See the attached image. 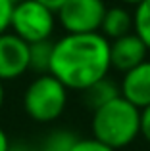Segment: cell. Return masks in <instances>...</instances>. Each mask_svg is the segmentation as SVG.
<instances>
[{
	"label": "cell",
	"mask_w": 150,
	"mask_h": 151,
	"mask_svg": "<svg viewBox=\"0 0 150 151\" xmlns=\"http://www.w3.org/2000/svg\"><path fill=\"white\" fill-rule=\"evenodd\" d=\"M110 69V40L104 35H64L54 42L48 73L68 90L83 92L106 78Z\"/></svg>",
	"instance_id": "cell-1"
},
{
	"label": "cell",
	"mask_w": 150,
	"mask_h": 151,
	"mask_svg": "<svg viewBox=\"0 0 150 151\" xmlns=\"http://www.w3.org/2000/svg\"><path fill=\"white\" fill-rule=\"evenodd\" d=\"M90 128L92 138L112 149L127 147L141 136V109L119 96L92 111Z\"/></svg>",
	"instance_id": "cell-2"
},
{
	"label": "cell",
	"mask_w": 150,
	"mask_h": 151,
	"mask_svg": "<svg viewBox=\"0 0 150 151\" xmlns=\"http://www.w3.org/2000/svg\"><path fill=\"white\" fill-rule=\"evenodd\" d=\"M68 105V88L50 73L39 75L23 92V109L35 122L60 119Z\"/></svg>",
	"instance_id": "cell-3"
},
{
	"label": "cell",
	"mask_w": 150,
	"mask_h": 151,
	"mask_svg": "<svg viewBox=\"0 0 150 151\" xmlns=\"http://www.w3.org/2000/svg\"><path fill=\"white\" fill-rule=\"evenodd\" d=\"M56 29V12L37 0H23L14 6L10 31L27 44L50 40Z\"/></svg>",
	"instance_id": "cell-4"
},
{
	"label": "cell",
	"mask_w": 150,
	"mask_h": 151,
	"mask_svg": "<svg viewBox=\"0 0 150 151\" xmlns=\"http://www.w3.org/2000/svg\"><path fill=\"white\" fill-rule=\"evenodd\" d=\"M106 10L104 0H68L56 14L66 35H89L100 33Z\"/></svg>",
	"instance_id": "cell-5"
},
{
	"label": "cell",
	"mask_w": 150,
	"mask_h": 151,
	"mask_svg": "<svg viewBox=\"0 0 150 151\" xmlns=\"http://www.w3.org/2000/svg\"><path fill=\"white\" fill-rule=\"evenodd\" d=\"M29 71V44L15 37L14 33H6L0 37V81H15Z\"/></svg>",
	"instance_id": "cell-6"
},
{
	"label": "cell",
	"mask_w": 150,
	"mask_h": 151,
	"mask_svg": "<svg viewBox=\"0 0 150 151\" xmlns=\"http://www.w3.org/2000/svg\"><path fill=\"white\" fill-rule=\"evenodd\" d=\"M146 44L135 35V31L116 40H110V65L121 73H127L133 67L146 61Z\"/></svg>",
	"instance_id": "cell-7"
},
{
	"label": "cell",
	"mask_w": 150,
	"mask_h": 151,
	"mask_svg": "<svg viewBox=\"0 0 150 151\" xmlns=\"http://www.w3.org/2000/svg\"><path fill=\"white\" fill-rule=\"evenodd\" d=\"M119 92L121 98H125L141 111L150 105V59L123 73Z\"/></svg>",
	"instance_id": "cell-8"
},
{
	"label": "cell",
	"mask_w": 150,
	"mask_h": 151,
	"mask_svg": "<svg viewBox=\"0 0 150 151\" xmlns=\"http://www.w3.org/2000/svg\"><path fill=\"white\" fill-rule=\"evenodd\" d=\"M129 33H133V14L121 6L108 8L100 25V35H104L108 40H116Z\"/></svg>",
	"instance_id": "cell-9"
},
{
	"label": "cell",
	"mask_w": 150,
	"mask_h": 151,
	"mask_svg": "<svg viewBox=\"0 0 150 151\" xmlns=\"http://www.w3.org/2000/svg\"><path fill=\"white\" fill-rule=\"evenodd\" d=\"M81 94H83V103L92 111H96L98 107L106 105V103H110L112 100H116V98L121 96L119 86L108 77L100 78V81L94 82V84H90L89 88L83 90Z\"/></svg>",
	"instance_id": "cell-10"
},
{
	"label": "cell",
	"mask_w": 150,
	"mask_h": 151,
	"mask_svg": "<svg viewBox=\"0 0 150 151\" xmlns=\"http://www.w3.org/2000/svg\"><path fill=\"white\" fill-rule=\"evenodd\" d=\"M52 52H54L52 40H42V42L29 44V69H33L39 75L48 73L50 63H52Z\"/></svg>",
	"instance_id": "cell-11"
},
{
	"label": "cell",
	"mask_w": 150,
	"mask_h": 151,
	"mask_svg": "<svg viewBox=\"0 0 150 151\" xmlns=\"http://www.w3.org/2000/svg\"><path fill=\"white\" fill-rule=\"evenodd\" d=\"M133 31L150 50V0H143L133 12Z\"/></svg>",
	"instance_id": "cell-12"
},
{
	"label": "cell",
	"mask_w": 150,
	"mask_h": 151,
	"mask_svg": "<svg viewBox=\"0 0 150 151\" xmlns=\"http://www.w3.org/2000/svg\"><path fill=\"white\" fill-rule=\"evenodd\" d=\"M77 136L69 130H54L46 136L41 151H71Z\"/></svg>",
	"instance_id": "cell-13"
},
{
	"label": "cell",
	"mask_w": 150,
	"mask_h": 151,
	"mask_svg": "<svg viewBox=\"0 0 150 151\" xmlns=\"http://www.w3.org/2000/svg\"><path fill=\"white\" fill-rule=\"evenodd\" d=\"M71 151H116V149L102 144L96 138H77V142L73 144Z\"/></svg>",
	"instance_id": "cell-14"
},
{
	"label": "cell",
	"mask_w": 150,
	"mask_h": 151,
	"mask_svg": "<svg viewBox=\"0 0 150 151\" xmlns=\"http://www.w3.org/2000/svg\"><path fill=\"white\" fill-rule=\"evenodd\" d=\"M14 6L10 0H0V37L10 33L12 27V14H14Z\"/></svg>",
	"instance_id": "cell-15"
},
{
	"label": "cell",
	"mask_w": 150,
	"mask_h": 151,
	"mask_svg": "<svg viewBox=\"0 0 150 151\" xmlns=\"http://www.w3.org/2000/svg\"><path fill=\"white\" fill-rule=\"evenodd\" d=\"M141 136L150 145V105L141 111Z\"/></svg>",
	"instance_id": "cell-16"
},
{
	"label": "cell",
	"mask_w": 150,
	"mask_h": 151,
	"mask_svg": "<svg viewBox=\"0 0 150 151\" xmlns=\"http://www.w3.org/2000/svg\"><path fill=\"white\" fill-rule=\"evenodd\" d=\"M37 2H41L42 6H46V8H50L52 12H58L62 6H64L68 0H37Z\"/></svg>",
	"instance_id": "cell-17"
},
{
	"label": "cell",
	"mask_w": 150,
	"mask_h": 151,
	"mask_svg": "<svg viewBox=\"0 0 150 151\" xmlns=\"http://www.w3.org/2000/svg\"><path fill=\"white\" fill-rule=\"evenodd\" d=\"M10 138H8V134H6V130L0 126V151H8L10 149Z\"/></svg>",
	"instance_id": "cell-18"
},
{
	"label": "cell",
	"mask_w": 150,
	"mask_h": 151,
	"mask_svg": "<svg viewBox=\"0 0 150 151\" xmlns=\"http://www.w3.org/2000/svg\"><path fill=\"white\" fill-rule=\"evenodd\" d=\"M8 151H35L31 145L23 144V142H15V144H10V149Z\"/></svg>",
	"instance_id": "cell-19"
},
{
	"label": "cell",
	"mask_w": 150,
	"mask_h": 151,
	"mask_svg": "<svg viewBox=\"0 0 150 151\" xmlns=\"http://www.w3.org/2000/svg\"><path fill=\"white\" fill-rule=\"evenodd\" d=\"M2 103H4V82L0 81V109H2Z\"/></svg>",
	"instance_id": "cell-20"
},
{
	"label": "cell",
	"mask_w": 150,
	"mask_h": 151,
	"mask_svg": "<svg viewBox=\"0 0 150 151\" xmlns=\"http://www.w3.org/2000/svg\"><path fill=\"white\" fill-rule=\"evenodd\" d=\"M119 2H123V4H129V6H137V4H141L143 0H119Z\"/></svg>",
	"instance_id": "cell-21"
},
{
	"label": "cell",
	"mask_w": 150,
	"mask_h": 151,
	"mask_svg": "<svg viewBox=\"0 0 150 151\" xmlns=\"http://www.w3.org/2000/svg\"><path fill=\"white\" fill-rule=\"evenodd\" d=\"M12 4H19V2H23V0H10Z\"/></svg>",
	"instance_id": "cell-22"
}]
</instances>
